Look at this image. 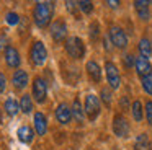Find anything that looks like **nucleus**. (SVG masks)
I'll return each mask as SVG.
<instances>
[{
	"label": "nucleus",
	"mask_w": 152,
	"mask_h": 150,
	"mask_svg": "<svg viewBox=\"0 0 152 150\" xmlns=\"http://www.w3.org/2000/svg\"><path fill=\"white\" fill-rule=\"evenodd\" d=\"M53 13H54V3L51 2H38L36 7H34V21L39 28H44V26L49 25L51 18H53Z\"/></svg>",
	"instance_id": "f257e3e1"
},
{
	"label": "nucleus",
	"mask_w": 152,
	"mask_h": 150,
	"mask_svg": "<svg viewBox=\"0 0 152 150\" xmlns=\"http://www.w3.org/2000/svg\"><path fill=\"white\" fill-rule=\"evenodd\" d=\"M66 51H67V54H69L70 57L82 59L83 54H85V46H83V41L80 38H70V39H67Z\"/></svg>",
	"instance_id": "f03ea898"
},
{
	"label": "nucleus",
	"mask_w": 152,
	"mask_h": 150,
	"mask_svg": "<svg viewBox=\"0 0 152 150\" xmlns=\"http://www.w3.org/2000/svg\"><path fill=\"white\" fill-rule=\"evenodd\" d=\"M31 60H33L34 65H43L44 62H46V57H48V51L46 47H44V44L41 41H36L33 44V47H31Z\"/></svg>",
	"instance_id": "7ed1b4c3"
},
{
	"label": "nucleus",
	"mask_w": 152,
	"mask_h": 150,
	"mask_svg": "<svg viewBox=\"0 0 152 150\" xmlns=\"http://www.w3.org/2000/svg\"><path fill=\"white\" fill-rule=\"evenodd\" d=\"M110 39L115 44V47L124 49L128 46V36H126V33L119 26H111L110 28Z\"/></svg>",
	"instance_id": "20e7f679"
},
{
	"label": "nucleus",
	"mask_w": 152,
	"mask_h": 150,
	"mask_svg": "<svg viewBox=\"0 0 152 150\" xmlns=\"http://www.w3.org/2000/svg\"><path fill=\"white\" fill-rule=\"evenodd\" d=\"M105 70H106V78H108V83L113 90L119 88L121 85V77H119V72H118V67H116L113 62H106L105 64Z\"/></svg>",
	"instance_id": "39448f33"
},
{
	"label": "nucleus",
	"mask_w": 152,
	"mask_h": 150,
	"mask_svg": "<svg viewBox=\"0 0 152 150\" xmlns=\"http://www.w3.org/2000/svg\"><path fill=\"white\" fill-rule=\"evenodd\" d=\"M85 113L88 119H95L100 114V101L95 95H87L85 96Z\"/></svg>",
	"instance_id": "423d86ee"
},
{
	"label": "nucleus",
	"mask_w": 152,
	"mask_h": 150,
	"mask_svg": "<svg viewBox=\"0 0 152 150\" xmlns=\"http://www.w3.org/2000/svg\"><path fill=\"white\" fill-rule=\"evenodd\" d=\"M46 93H48V85L43 78L36 77L33 82V96L38 103H43L46 100Z\"/></svg>",
	"instance_id": "0eeeda50"
},
{
	"label": "nucleus",
	"mask_w": 152,
	"mask_h": 150,
	"mask_svg": "<svg viewBox=\"0 0 152 150\" xmlns=\"http://www.w3.org/2000/svg\"><path fill=\"white\" fill-rule=\"evenodd\" d=\"M113 132L118 137H128L129 135V124L123 116H115L113 119Z\"/></svg>",
	"instance_id": "6e6552de"
},
{
	"label": "nucleus",
	"mask_w": 152,
	"mask_h": 150,
	"mask_svg": "<svg viewBox=\"0 0 152 150\" xmlns=\"http://www.w3.org/2000/svg\"><path fill=\"white\" fill-rule=\"evenodd\" d=\"M67 34V25L62 21V20H57V21L53 23L51 26V36H53L54 41H64Z\"/></svg>",
	"instance_id": "1a4fd4ad"
},
{
	"label": "nucleus",
	"mask_w": 152,
	"mask_h": 150,
	"mask_svg": "<svg viewBox=\"0 0 152 150\" xmlns=\"http://www.w3.org/2000/svg\"><path fill=\"white\" fill-rule=\"evenodd\" d=\"M56 117L61 124H69L70 119H72V109L66 103H61L56 109Z\"/></svg>",
	"instance_id": "9d476101"
},
{
	"label": "nucleus",
	"mask_w": 152,
	"mask_h": 150,
	"mask_svg": "<svg viewBox=\"0 0 152 150\" xmlns=\"http://www.w3.org/2000/svg\"><path fill=\"white\" fill-rule=\"evenodd\" d=\"M5 62H7L8 67H18V65H20V54H18V51L15 47H12V46H8V47L5 49Z\"/></svg>",
	"instance_id": "9b49d317"
},
{
	"label": "nucleus",
	"mask_w": 152,
	"mask_h": 150,
	"mask_svg": "<svg viewBox=\"0 0 152 150\" xmlns=\"http://www.w3.org/2000/svg\"><path fill=\"white\" fill-rule=\"evenodd\" d=\"M34 130L38 135H44L48 130V124H46V117L43 113H34Z\"/></svg>",
	"instance_id": "f8f14e48"
},
{
	"label": "nucleus",
	"mask_w": 152,
	"mask_h": 150,
	"mask_svg": "<svg viewBox=\"0 0 152 150\" xmlns=\"http://www.w3.org/2000/svg\"><path fill=\"white\" fill-rule=\"evenodd\" d=\"M136 72H137L141 77H147L149 75V72L152 70V67H151V64H149V60L145 57H137L136 59Z\"/></svg>",
	"instance_id": "ddd939ff"
},
{
	"label": "nucleus",
	"mask_w": 152,
	"mask_h": 150,
	"mask_svg": "<svg viewBox=\"0 0 152 150\" xmlns=\"http://www.w3.org/2000/svg\"><path fill=\"white\" fill-rule=\"evenodd\" d=\"M134 8H136V12H137V15H139V18H141V20L147 21V20L151 18V12H149V3L147 2L136 0V2H134Z\"/></svg>",
	"instance_id": "4468645a"
},
{
	"label": "nucleus",
	"mask_w": 152,
	"mask_h": 150,
	"mask_svg": "<svg viewBox=\"0 0 152 150\" xmlns=\"http://www.w3.org/2000/svg\"><path fill=\"white\" fill-rule=\"evenodd\" d=\"M87 72H88L90 78H92L93 82L102 80V68H100V65L96 64V62H93V60L87 62Z\"/></svg>",
	"instance_id": "2eb2a0df"
},
{
	"label": "nucleus",
	"mask_w": 152,
	"mask_h": 150,
	"mask_svg": "<svg viewBox=\"0 0 152 150\" xmlns=\"http://www.w3.org/2000/svg\"><path fill=\"white\" fill-rule=\"evenodd\" d=\"M12 80H13V85L17 88H25L28 85V74L25 70H17L13 74V78H12Z\"/></svg>",
	"instance_id": "dca6fc26"
},
{
	"label": "nucleus",
	"mask_w": 152,
	"mask_h": 150,
	"mask_svg": "<svg viewBox=\"0 0 152 150\" xmlns=\"http://www.w3.org/2000/svg\"><path fill=\"white\" fill-rule=\"evenodd\" d=\"M134 150H152V143H151V140H149V137L145 135V134H141V135L136 137Z\"/></svg>",
	"instance_id": "f3484780"
},
{
	"label": "nucleus",
	"mask_w": 152,
	"mask_h": 150,
	"mask_svg": "<svg viewBox=\"0 0 152 150\" xmlns=\"http://www.w3.org/2000/svg\"><path fill=\"white\" fill-rule=\"evenodd\" d=\"M17 135H18V139H20L21 142L30 143L31 140H33V130H31V127H28V126H21L20 129H18Z\"/></svg>",
	"instance_id": "a211bd4d"
},
{
	"label": "nucleus",
	"mask_w": 152,
	"mask_h": 150,
	"mask_svg": "<svg viewBox=\"0 0 152 150\" xmlns=\"http://www.w3.org/2000/svg\"><path fill=\"white\" fill-rule=\"evenodd\" d=\"M139 52H141V57H151L152 54V44L151 41H149L147 38H142L141 41H139Z\"/></svg>",
	"instance_id": "6ab92c4d"
},
{
	"label": "nucleus",
	"mask_w": 152,
	"mask_h": 150,
	"mask_svg": "<svg viewBox=\"0 0 152 150\" xmlns=\"http://www.w3.org/2000/svg\"><path fill=\"white\" fill-rule=\"evenodd\" d=\"M5 111H7L10 116H15V114H18V111H20V104L17 103V100H15L13 96L7 98V101H5Z\"/></svg>",
	"instance_id": "aec40b11"
},
{
	"label": "nucleus",
	"mask_w": 152,
	"mask_h": 150,
	"mask_svg": "<svg viewBox=\"0 0 152 150\" xmlns=\"http://www.w3.org/2000/svg\"><path fill=\"white\" fill-rule=\"evenodd\" d=\"M83 111L85 109H82V104H80L79 98H75L72 104V116L75 117L77 122H83Z\"/></svg>",
	"instance_id": "412c9836"
},
{
	"label": "nucleus",
	"mask_w": 152,
	"mask_h": 150,
	"mask_svg": "<svg viewBox=\"0 0 152 150\" xmlns=\"http://www.w3.org/2000/svg\"><path fill=\"white\" fill-rule=\"evenodd\" d=\"M20 109L23 111V113H31L33 111V101H31V96L30 95H23L20 100Z\"/></svg>",
	"instance_id": "4be33fe9"
},
{
	"label": "nucleus",
	"mask_w": 152,
	"mask_h": 150,
	"mask_svg": "<svg viewBox=\"0 0 152 150\" xmlns=\"http://www.w3.org/2000/svg\"><path fill=\"white\" fill-rule=\"evenodd\" d=\"M132 117H134L136 121H142V104H141V101H137L136 100L134 103H132Z\"/></svg>",
	"instance_id": "5701e85b"
},
{
	"label": "nucleus",
	"mask_w": 152,
	"mask_h": 150,
	"mask_svg": "<svg viewBox=\"0 0 152 150\" xmlns=\"http://www.w3.org/2000/svg\"><path fill=\"white\" fill-rule=\"evenodd\" d=\"M142 88H144L145 93L152 95V75H147V77H142Z\"/></svg>",
	"instance_id": "b1692460"
},
{
	"label": "nucleus",
	"mask_w": 152,
	"mask_h": 150,
	"mask_svg": "<svg viewBox=\"0 0 152 150\" xmlns=\"http://www.w3.org/2000/svg\"><path fill=\"white\" fill-rule=\"evenodd\" d=\"M5 20H7V23L10 26H15V25H18V21H20V16H18L15 12H8L7 16H5Z\"/></svg>",
	"instance_id": "393cba45"
},
{
	"label": "nucleus",
	"mask_w": 152,
	"mask_h": 150,
	"mask_svg": "<svg viewBox=\"0 0 152 150\" xmlns=\"http://www.w3.org/2000/svg\"><path fill=\"white\" fill-rule=\"evenodd\" d=\"M79 8L82 10L83 13H92L93 10V3L88 2V0H80L79 2Z\"/></svg>",
	"instance_id": "a878e982"
},
{
	"label": "nucleus",
	"mask_w": 152,
	"mask_h": 150,
	"mask_svg": "<svg viewBox=\"0 0 152 150\" xmlns=\"http://www.w3.org/2000/svg\"><path fill=\"white\" fill-rule=\"evenodd\" d=\"M145 117H147L149 126H152V101L145 103Z\"/></svg>",
	"instance_id": "bb28decb"
},
{
	"label": "nucleus",
	"mask_w": 152,
	"mask_h": 150,
	"mask_svg": "<svg viewBox=\"0 0 152 150\" xmlns=\"http://www.w3.org/2000/svg\"><path fill=\"white\" fill-rule=\"evenodd\" d=\"M102 100H103V103L106 104V106H110V103H111V93H110L108 90H106V88H103L102 90Z\"/></svg>",
	"instance_id": "cd10ccee"
},
{
	"label": "nucleus",
	"mask_w": 152,
	"mask_h": 150,
	"mask_svg": "<svg viewBox=\"0 0 152 150\" xmlns=\"http://www.w3.org/2000/svg\"><path fill=\"white\" fill-rule=\"evenodd\" d=\"M136 64V59H134V55H131V54H126L124 55V65L126 67H131V65H134Z\"/></svg>",
	"instance_id": "c85d7f7f"
},
{
	"label": "nucleus",
	"mask_w": 152,
	"mask_h": 150,
	"mask_svg": "<svg viewBox=\"0 0 152 150\" xmlns=\"http://www.w3.org/2000/svg\"><path fill=\"white\" fill-rule=\"evenodd\" d=\"M90 36H92V39H95L98 36V23H93L90 26Z\"/></svg>",
	"instance_id": "c756f323"
},
{
	"label": "nucleus",
	"mask_w": 152,
	"mask_h": 150,
	"mask_svg": "<svg viewBox=\"0 0 152 150\" xmlns=\"http://www.w3.org/2000/svg\"><path fill=\"white\" fill-rule=\"evenodd\" d=\"M66 5H67V8H69V12H70V13H74V15L77 16V13H75V7H79V2H66Z\"/></svg>",
	"instance_id": "7c9ffc66"
},
{
	"label": "nucleus",
	"mask_w": 152,
	"mask_h": 150,
	"mask_svg": "<svg viewBox=\"0 0 152 150\" xmlns=\"http://www.w3.org/2000/svg\"><path fill=\"white\" fill-rule=\"evenodd\" d=\"M5 87H7V78H5L4 74H0V93L5 91Z\"/></svg>",
	"instance_id": "2f4dec72"
},
{
	"label": "nucleus",
	"mask_w": 152,
	"mask_h": 150,
	"mask_svg": "<svg viewBox=\"0 0 152 150\" xmlns=\"http://www.w3.org/2000/svg\"><path fill=\"white\" fill-rule=\"evenodd\" d=\"M106 3H108L111 8H118V5H119V2H115V0H110V2H106Z\"/></svg>",
	"instance_id": "473e14b6"
},
{
	"label": "nucleus",
	"mask_w": 152,
	"mask_h": 150,
	"mask_svg": "<svg viewBox=\"0 0 152 150\" xmlns=\"http://www.w3.org/2000/svg\"><path fill=\"white\" fill-rule=\"evenodd\" d=\"M5 42H7V38H5V36H4V38L0 39V49H4L5 46H7V44H5ZM7 47H8V46H7Z\"/></svg>",
	"instance_id": "72a5a7b5"
},
{
	"label": "nucleus",
	"mask_w": 152,
	"mask_h": 150,
	"mask_svg": "<svg viewBox=\"0 0 152 150\" xmlns=\"http://www.w3.org/2000/svg\"><path fill=\"white\" fill-rule=\"evenodd\" d=\"M103 42H105V47L108 49V51H111V46L108 44V38H105V41H103Z\"/></svg>",
	"instance_id": "f704fd0d"
},
{
	"label": "nucleus",
	"mask_w": 152,
	"mask_h": 150,
	"mask_svg": "<svg viewBox=\"0 0 152 150\" xmlns=\"http://www.w3.org/2000/svg\"><path fill=\"white\" fill-rule=\"evenodd\" d=\"M0 122H2V114H0Z\"/></svg>",
	"instance_id": "c9c22d12"
}]
</instances>
